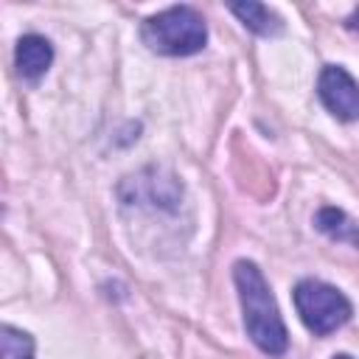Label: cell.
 <instances>
[{"label": "cell", "mask_w": 359, "mask_h": 359, "mask_svg": "<svg viewBox=\"0 0 359 359\" xmlns=\"http://www.w3.org/2000/svg\"><path fill=\"white\" fill-rule=\"evenodd\" d=\"M331 359H353V356H348V353H337V356H331Z\"/></svg>", "instance_id": "10"}, {"label": "cell", "mask_w": 359, "mask_h": 359, "mask_svg": "<svg viewBox=\"0 0 359 359\" xmlns=\"http://www.w3.org/2000/svg\"><path fill=\"white\" fill-rule=\"evenodd\" d=\"M53 62V45L39 34H25L14 48V67L25 81H39Z\"/></svg>", "instance_id": "5"}, {"label": "cell", "mask_w": 359, "mask_h": 359, "mask_svg": "<svg viewBox=\"0 0 359 359\" xmlns=\"http://www.w3.org/2000/svg\"><path fill=\"white\" fill-rule=\"evenodd\" d=\"M230 11L244 22V28H250L258 36H278V34H283V20L269 6H264V3H252V0L233 3Z\"/></svg>", "instance_id": "7"}, {"label": "cell", "mask_w": 359, "mask_h": 359, "mask_svg": "<svg viewBox=\"0 0 359 359\" xmlns=\"http://www.w3.org/2000/svg\"><path fill=\"white\" fill-rule=\"evenodd\" d=\"M140 39L160 56H191L205 48L208 25L194 6H171L143 20Z\"/></svg>", "instance_id": "2"}, {"label": "cell", "mask_w": 359, "mask_h": 359, "mask_svg": "<svg viewBox=\"0 0 359 359\" xmlns=\"http://www.w3.org/2000/svg\"><path fill=\"white\" fill-rule=\"evenodd\" d=\"M314 227H317L320 233H325L328 238L342 241V244H351V247L359 250V222L351 219L342 208L323 205V208L314 213Z\"/></svg>", "instance_id": "6"}, {"label": "cell", "mask_w": 359, "mask_h": 359, "mask_svg": "<svg viewBox=\"0 0 359 359\" xmlns=\"http://www.w3.org/2000/svg\"><path fill=\"white\" fill-rule=\"evenodd\" d=\"M233 280H236V292L241 300L247 337L255 342L261 353L283 356L289 348V331L283 325V317L278 311V303L272 297V289L264 272L252 261L241 258L233 264Z\"/></svg>", "instance_id": "1"}, {"label": "cell", "mask_w": 359, "mask_h": 359, "mask_svg": "<svg viewBox=\"0 0 359 359\" xmlns=\"http://www.w3.org/2000/svg\"><path fill=\"white\" fill-rule=\"evenodd\" d=\"M317 95L337 121H359V81L339 65H325L317 79Z\"/></svg>", "instance_id": "4"}, {"label": "cell", "mask_w": 359, "mask_h": 359, "mask_svg": "<svg viewBox=\"0 0 359 359\" xmlns=\"http://www.w3.org/2000/svg\"><path fill=\"white\" fill-rule=\"evenodd\" d=\"M294 309L303 320V325L317 334V337H325V334H334L337 328H342L351 314H353V306L351 300L331 283L325 280H317V278H303L297 280L294 292Z\"/></svg>", "instance_id": "3"}, {"label": "cell", "mask_w": 359, "mask_h": 359, "mask_svg": "<svg viewBox=\"0 0 359 359\" xmlns=\"http://www.w3.org/2000/svg\"><path fill=\"white\" fill-rule=\"evenodd\" d=\"M345 25H348L351 31H359V8H353V11H351V17L345 20Z\"/></svg>", "instance_id": "9"}, {"label": "cell", "mask_w": 359, "mask_h": 359, "mask_svg": "<svg viewBox=\"0 0 359 359\" xmlns=\"http://www.w3.org/2000/svg\"><path fill=\"white\" fill-rule=\"evenodd\" d=\"M34 337L22 328H14V325H3L0 328V356L3 359H34Z\"/></svg>", "instance_id": "8"}]
</instances>
